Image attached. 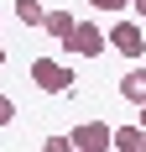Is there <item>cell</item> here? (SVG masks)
<instances>
[{
  "instance_id": "5",
  "label": "cell",
  "mask_w": 146,
  "mask_h": 152,
  "mask_svg": "<svg viewBox=\"0 0 146 152\" xmlns=\"http://www.w3.org/2000/svg\"><path fill=\"white\" fill-rule=\"evenodd\" d=\"M120 100H131V105H146V68H131V74L120 79Z\"/></svg>"
},
{
  "instance_id": "14",
  "label": "cell",
  "mask_w": 146,
  "mask_h": 152,
  "mask_svg": "<svg viewBox=\"0 0 146 152\" xmlns=\"http://www.w3.org/2000/svg\"><path fill=\"white\" fill-rule=\"evenodd\" d=\"M0 68H5V47H0Z\"/></svg>"
},
{
  "instance_id": "4",
  "label": "cell",
  "mask_w": 146,
  "mask_h": 152,
  "mask_svg": "<svg viewBox=\"0 0 146 152\" xmlns=\"http://www.w3.org/2000/svg\"><path fill=\"white\" fill-rule=\"evenodd\" d=\"M104 37H110V47H115L120 58H141V53H146V31L136 26V21H115Z\"/></svg>"
},
{
  "instance_id": "8",
  "label": "cell",
  "mask_w": 146,
  "mask_h": 152,
  "mask_svg": "<svg viewBox=\"0 0 146 152\" xmlns=\"http://www.w3.org/2000/svg\"><path fill=\"white\" fill-rule=\"evenodd\" d=\"M42 26H47V31H52V37L63 42V37L73 31V11H47V21H42Z\"/></svg>"
},
{
  "instance_id": "9",
  "label": "cell",
  "mask_w": 146,
  "mask_h": 152,
  "mask_svg": "<svg viewBox=\"0 0 146 152\" xmlns=\"http://www.w3.org/2000/svg\"><path fill=\"white\" fill-rule=\"evenodd\" d=\"M42 152H73V137H68V131H63V137H47Z\"/></svg>"
},
{
  "instance_id": "3",
  "label": "cell",
  "mask_w": 146,
  "mask_h": 152,
  "mask_svg": "<svg viewBox=\"0 0 146 152\" xmlns=\"http://www.w3.org/2000/svg\"><path fill=\"white\" fill-rule=\"evenodd\" d=\"M68 137H73V152H115V126H104V121H84Z\"/></svg>"
},
{
  "instance_id": "11",
  "label": "cell",
  "mask_w": 146,
  "mask_h": 152,
  "mask_svg": "<svg viewBox=\"0 0 146 152\" xmlns=\"http://www.w3.org/2000/svg\"><path fill=\"white\" fill-rule=\"evenodd\" d=\"M11 121H16V105L5 100V94H0V126H11Z\"/></svg>"
},
{
  "instance_id": "12",
  "label": "cell",
  "mask_w": 146,
  "mask_h": 152,
  "mask_svg": "<svg viewBox=\"0 0 146 152\" xmlns=\"http://www.w3.org/2000/svg\"><path fill=\"white\" fill-rule=\"evenodd\" d=\"M131 11H136V16H146V0H131Z\"/></svg>"
},
{
  "instance_id": "1",
  "label": "cell",
  "mask_w": 146,
  "mask_h": 152,
  "mask_svg": "<svg viewBox=\"0 0 146 152\" xmlns=\"http://www.w3.org/2000/svg\"><path fill=\"white\" fill-rule=\"evenodd\" d=\"M31 84H37L42 94H73V89H78L73 68L58 63V58H31Z\"/></svg>"
},
{
  "instance_id": "13",
  "label": "cell",
  "mask_w": 146,
  "mask_h": 152,
  "mask_svg": "<svg viewBox=\"0 0 146 152\" xmlns=\"http://www.w3.org/2000/svg\"><path fill=\"white\" fill-rule=\"evenodd\" d=\"M136 110H141V115H136V126H141V131H146V105H136Z\"/></svg>"
},
{
  "instance_id": "7",
  "label": "cell",
  "mask_w": 146,
  "mask_h": 152,
  "mask_svg": "<svg viewBox=\"0 0 146 152\" xmlns=\"http://www.w3.org/2000/svg\"><path fill=\"white\" fill-rule=\"evenodd\" d=\"M16 16H21V26H42V21H47V5H42V0H16Z\"/></svg>"
},
{
  "instance_id": "6",
  "label": "cell",
  "mask_w": 146,
  "mask_h": 152,
  "mask_svg": "<svg viewBox=\"0 0 146 152\" xmlns=\"http://www.w3.org/2000/svg\"><path fill=\"white\" fill-rule=\"evenodd\" d=\"M115 152H146V131L141 126H115Z\"/></svg>"
},
{
  "instance_id": "2",
  "label": "cell",
  "mask_w": 146,
  "mask_h": 152,
  "mask_svg": "<svg viewBox=\"0 0 146 152\" xmlns=\"http://www.w3.org/2000/svg\"><path fill=\"white\" fill-rule=\"evenodd\" d=\"M104 47H110V37L94 21H73V31L63 37V53H78V58H104Z\"/></svg>"
},
{
  "instance_id": "10",
  "label": "cell",
  "mask_w": 146,
  "mask_h": 152,
  "mask_svg": "<svg viewBox=\"0 0 146 152\" xmlns=\"http://www.w3.org/2000/svg\"><path fill=\"white\" fill-rule=\"evenodd\" d=\"M89 11H131V0H89Z\"/></svg>"
}]
</instances>
